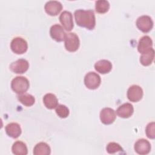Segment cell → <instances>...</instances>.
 Returning <instances> with one entry per match:
<instances>
[{
	"mask_svg": "<svg viewBox=\"0 0 155 155\" xmlns=\"http://www.w3.org/2000/svg\"><path fill=\"white\" fill-rule=\"evenodd\" d=\"M134 112V108L132 104L127 102L120 105L117 110V114L122 118H128L130 117Z\"/></svg>",
	"mask_w": 155,
	"mask_h": 155,
	"instance_id": "15",
	"label": "cell"
},
{
	"mask_svg": "<svg viewBox=\"0 0 155 155\" xmlns=\"http://www.w3.org/2000/svg\"><path fill=\"white\" fill-rule=\"evenodd\" d=\"M154 126L155 124L154 122H150L146 127L145 128V133L147 136L150 138L154 139L155 137V133H154Z\"/></svg>",
	"mask_w": 155,
	"mask_h": 155,
	"instance_id": "26",
	"label": "cell"
},
{
	"mask_svg": "<svg viewBox=\"0 0 155 155\" xmlns=\"http://www.w3.org/2000/svg\"><path fill=\"white\" fill-rule=\"evenodd\" d=\"M136 25L142 32L148 33L153 27V21L150 16L142 15L137 19Z\"/></svg>",
	"mask_w": 155,
	"mask_h": 155,
	"instance_id": "6",
	"label": "cell"
},
{
	"mask_svg": "<svg viewBox=\"0 0 155 155\" xmlns=\"http://www.w3.org/2000/svg\"><path fill=\"white\" fill-rule=\"evenodd\" d=\"M18 101L23 105L27 107H30L33 105L35 102V99L33 96L30 94H21L18 96Z\"/></svg>",
	"mask_w": 155,
	"mask_h": 155,
	"instance_id": "22",
	"label": "cell"
},
{
	"mask_svg": "<svg viewBox=\"0 0 155 155\" xmlns=\"http://www.w3.org/2000/svg\"><path fill=\"white\" fill-rule=\"evenodd\" d=\"M152 47L153 41L151 38L148 36H143L139 41L137 50L140 53L143 54L150 51Z\"/></svg>",
	"mask_w": 155,
	"mask_h": 155,
	"instance_id": "14",
	"label": "cell"
},
{
	"mask_svg": "<svg viewBox=\"0 0 155 155\" xmlns=\"http://www.w3.org/2000/svg\"><path fill=\"white\" fill-rule=\"evenodd\" d=\"M29 67L28 62L24 59H19L13 62L10 65V69L17 74H22L27 71Z\"/></svg>",
	"mask_w": 155,
	"mask_h": 155,
	"instance_id": "9",
	"label": "cell"
},
{
	"mask_svg": "<svg viewBox=\"0 0 155 155\" xmlns=\"http://www.w3.org/2000/svg\"><path fill=\"white\" fill-rule=\"evenodd\" d=\"M65 32L64 31L62 27L59 24L53 25L50 29V35L52 39L61 42L65 40L66 36Z\"/></svg>",
	"mask_w": 155,
	"mask_h": 155,
	"instance_id": "13",
	"label": "cell"
},
{
	"mask_svg": "<svg viewBox=\"0 0 155 155\" xmlns=\"http://www.w3.org/2000/svg\"><path fill=\"white\" fill-rule=\"evenodd\" d=\"M12 153L15 155H26L28 153L27 147L23 142L16 141L12 147Z\"/></svg>",
	"mask_w": 155,
	"mask_h": 155,
	"instance_id": "19",
	"label": "cell"
},
{
	"mask_svg": "<svg viewBox=\"0 0 155 155\" xmlns=\"http://www.w3.org/2000/svg\"><path fill=\"white\" fill-rule=\"evenodd\" d=\"M7 134L12 138H18L21 134L22 130L20 125L16 122L8 124L5 128Z\"/></svg>",
	"mask_w": 155,
	"mask_h": 155,
	"instance_id": "16",
	"label": "cell"
},
{
	"mask_svg": "<svg viewBox=\"0 0 155 155\" xmlns=\"http://www.w3.org/2000/svg\"><path fill=\"white\" fill-rule=\"evenodd\" d=\"M59 21L65 30L71 31L73 29L74 24L71 12L66 10L62 12L60 15Z\"/></svg>",
	"mask_w": 155,
	"mask_h": 155,
	"instance_id": "11",
	"label": "cell"
},
{
	"mask_svg": "<svg viewBox=\"0 0 155 155\" xmlns=\"http://www.w3.org/2000/svg\"><path fill=\"white\" fill-rule=\"evenodd\" d=\"M57 115L61 118H65L69 115V109L64 105L59 104L56 107Z\"/></svg>",
	"mask_w": 155,
	"mask_h": 155,
	"instance_id": "25",
	"label": "cell"
},
{
	"mask_svg": "<svg viewBox=\"0 0 155 155\" xmlns=\"http://www.w3.org/2000/svg\"><path fill=\"white\" fill-rule=\"evenodd\" d=\"M45 12L50 16H56L62 9V4L58 1H47L44 6Z\"/></svg>",
	"mask_w": 155,
	"mask_h": 155,
	"instance_id": "10",
	"label": "cell"
},
{
	"mask_svg": "<svg viewBox=\"0 0 155 155\" xmlns=\"http://www.w3.org/2000/svg\"><path fill=\"white\" fill-rule=\"evenodd\" d=\"M116 117V115L114 110L111 108H104L100 112L101 121L105 125L112 124L115 120Z\"/></svg>",
	"mask_w": 155,
	"mask_h": 155,
	"instance_id": "8",
	"label": "cell"
},
{
	"mask_svg": "<svg viewBox=\"0 0 155 155\" xmlns=\"http://www.w3.org/2000/svg\"><path fill=\"white\" fill-rule=\"evenodd\" d=\"M107 151L109 154H114L116 153H122L124 152L123 148L121 146L116 142H110L106 147Z\"/></svg>",
	"mask_w": 155,
	"mask_h": 155,
	"instance_id": "24",
	"label": "cell"
},
{
	"mask_svg": "<svg viewBox=\"0 0 155 155\" xmlns=\"http://www.w3.org/2000/svg\"><path fill=\"white\" fill-rule=\"evenodd\" d=\"M64 41L65 47L66 50L68 51H76L79 47V39L78 35L74 33H69L66 34Z\"/></svg>",
	"mask_w": 155,
	"mask_h": 155,
	"instance_id": "3",
	"label": "cell"
},
{
	"mask_svg": "<svg viewBox=\"0 0 155 155\" xmlns=\"http://www.w3.org/2000/svg\"><path fill=\"white\" fill-rule=\"evenodd\" d=\"M94 68L101 74H106L111 70L112 64L110 61L106 59L99 60L95 63Z\"/></svg>",
	"mask_w": 155,
	"mask_h": 155,
	"instance_id": "17",
	"label": "cell"
},
{
	"mask_svg": "<svg viewBox=\"0 0 155 155\" xmlns=\"http://www.w3.org/2000/svg\"><path fill=\"white\" fill-rule=\"evenodd\" d=\"M134 150L139 154H147L151 150V144L147 139H140L134 144Z\"/></svg>",
	"mask_w": 155,
	"mask_h": 155,
	"instance_id": "12",
	"label": "cell"
},
{
	"mask_svg": "<svg viewBox=\"0 0 155 155\" xmlns=\"http://www.w3.org/2000/svg\"><path fill=\"white\" fill-rule=\"evenodd\" d=\"M43 102L48 109H53L58 105V100L53 93H47L43 97Z\"/></svg>",
	"mask_w": 155,
	"mask_h": 155,
	"instance_id": "18",
	"label": "cell"
},
{
	"mask_svg": "<svg viewBox=\"0 0 155 155\" xmlns=\"http://www.w3.org/2000/svg\"><path fill=\"white\" fill-rule=\"evenodd\" d=\"M143 90L137 85L130 86L127 90V97L131 102H136L139 101L143 97Z\"/></svg>",
	"mask_w": 155,
	"mask_h": 155,
	"instance_id": "7",
	"label": "cell"
},
{
	"mask_svg": "<svg viewBox=\"0 0 155 155\" xmlns=\"http://www.w3.org/2000/svg\"><path fill=\"white\" fill-rule=\"evenodd\" d=\"M10 48L13 53L21 54L27 51L28 44L27 41L22 38L16 37L12 39L10 44Z\"/></svg>",
	"mask_w": 155,
	"mask_h": 155,
	"instance_id": "4",
	"label": "cell"
},
{
	"mask_svg": "<svg viewBox=\"0 0 155 155\" xmlns=\"http://www.w3.org/2000/svg\"><path fill=\"white\" fill-rule=\"evenodd\" d=\"M29 86V81L24 76H16L12 79L11 82L12 90L19 94L25 93L28 90Z\"/></svg>",
	"mask_w": 155,
	"mask_h": 155,
	"instance_id": "2",
	"label": "cell"
},
{
	"mask_svg": "<svg viewBox=\"0 0 155 155\" xmlns=\"http://www.w3.org/2000/svg\"><path fill=\"white\" fill-rule=\"evenodd\" d=\"M74 18L76 24L88 30H93L96 25V18L94 11L92 10H76L74 13Z\"/></svg>",
	"mask_w": 155,
	"mask_h": 155,
	"instance_id": "1",
	"label": "cell"
},
{
	"mask_svg": "<svg viewBox=\"0 0 155 155\" xmlns=\"http://www.w3.org/2000/svg\"><path fill=\"white\" fill-rule=\"evenodd\" d=\"M110 8V3L106 0H98L95 2V9L99 13H105Z\"/></svg>",
	"mask_w": 155,
	"mask_h": 155,
	"instance_id": "23",
	"label": "cell"
},
{
	"mask_svg": "<svg viewBox=\"0 0 155 155\" xmlns=\"http://www.w3.org/2000/svg\"><path fill=\"white\" fill-rule=\"evenodd\" d=\"M101 79L100 76L93 71L87 73L84 77V84L85 86L91 90L98 88L101 84Z\"/></svg>",
	"mask_w": 155,
	"mask_h": 155,
	"instance_id": "5",
	"label": "cell"
},
{
	"mask_svg": "<svg viewBox=\"0 0 155 155\" xmlns=\"http://www.w3.org/2000/svg\"><path fill=\"white\" fill-rule=\"evenodd\" d=\"M154 58V50L152 48L148 52L142 54L140 57V62L142 65L144 66H148L151 64Z\"/></svg>",
	"mask_w": 155,
	"mask_h": 155,
	"instance_id": "21",
	"label": "cell"
},
{
	"mask_svg": "<svg viewBox=\"0 0 155 155\" xmlns=\"http://www.w3.org/2000/svg\"><path fill=\"white\" fill-rule=\"evenodd\" d=\"M50 153V147L45 142H41L37 143L33 148V154L35 155H48Z\"/></svg>",
	"mask_w": 155,
	"mask_h": 155,
	"instance_id": "20",
	"label": "cell"
}]
</instances>
